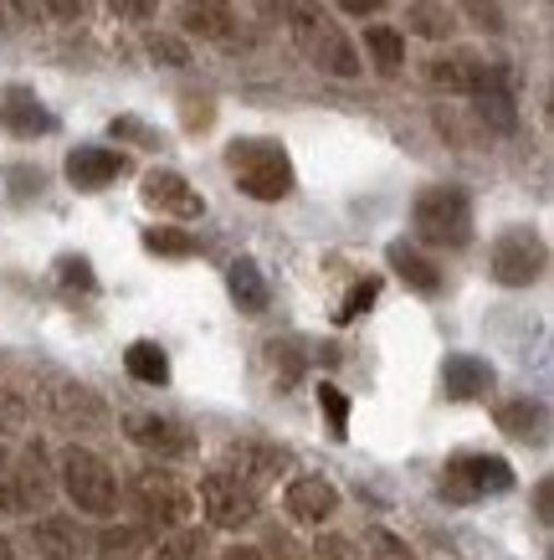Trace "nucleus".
<instances>
[{
    "label": "nucleus",
    "mask_w": 554,
    "mask_h": 560,
    "mask_svg": "<svg viewBox=\"0 0 554 560\" xmlns=\"http://www.w3.org/2000/svg\"><path fill=\"white\" fill-rule=\"evenodd\" d=\"M160 560H211V540H205V529H169V540L160 545Z\"/></svg>",
    "instance_id": "30"
},
{
    "label": "nucleus",
    "mask_w": 554,
    "mask_h": 560,
    "mask_svg": "<svg viewBox=\"0 0 554 560\" xmlns=\"http://www.w3.org/2000/svg\"><path fill=\"white\" fill-rule=\"evenodd\" d=\"M487 72L493 68H487L483 57H472V51H452V57H432V62H426V83L441 88V93H472Z\"/></svg>",
    "instance_id": "17"
},
{
    "label": "nucleus",
    "mask_w": 554,
    "mask_h": 560,
    "mask_svg": "<svg viewBox=\"0 0 554 560\" xmlns=\"http://www.w3.org/2000/svg\"><path fill=\"white\" fill-rule=\"evenodd\" d=\"M226 283H232V299L241 314H262L268 308V278H262V268H257L252 257H236L232 268H226Z\"/></svg>",
    "instance_id": "22"
},
{
    "label": "nucleus",
    "mask_w": 554,
    "mask_h": 560,
    "mask_svg": "<svg viewBox=\"0 0 554 560\" xmlns=\"http://www.w3.org/2000/svg\"><path fill=\"white\" fill-rule=\"evenodd\" d=\"M334 5L344 11V16H380L390 0H334Z\"/></svg>",
    "instance_id": "44"
},
{
    "label": "nucleus",
    "mask_w": 554,
    "mask_h": 560,
    "mask_svg": "<svg viewBox=\"0 0 554 560\" xmlns=\"http://www.w3.org/2000/svg\"><path fill=\"white\" fill-rule=\"evenodd\" d=\"M123 371L134 375V381H144V386H165L169 381V355L154 340H134L129 350H123Z\"/></svg>",
    "instance_id": "25"
},
{
    "label": "nucleus",
    "mask_w": 554,
    "mask_h": 560,
    "mask_svg": "<svg viewBox=\"0 0 554 560\" xmlns=\"http://www.w3.org/2000/svg\"><path fill=\"white\" fill-rule=\"evenodd\" d=\"M180 119H185V129H196V135H201L205 124L216 119V103L201 98V93H185V98H180Z\"/></svg>",
    "instance_id": "38"
},
{
    "label": "nucleus",
    "mask_w": 554,
    "mask_h": 560,
    "mask_svg": "<svg viewBox=\"0 0 554 560\" xmlns=\"http://www.w3.org/2000/svg\"><path fill=\"white\" fill-rule=\"evenodd\" d=\"M150 57L154 62H165V68H190V47H185L180 36H169V32L150 36Z\"/></svg>",
    "instance_id": "35"
},
{
    "label": "nucleus",
    "mask_w": 554,
    "mask_h": 560,
    "mask_svg": "<svg viewBox=\"0 0 554 560\" xmlns=\"http://www.w3.org/2000/svg\"><path fill=\"white\" fill-rule=\"evenodd\" d=\"M514 489V463L498 453H452L441 468V499L447 504H478Z\"/></svg>",
    "instance_id": "5"
},
{
    "label": "nucleus",
    "mask_w": 554,
    "mask_h": 560,
    "mask_svg": "<svg viewBox=\"0 0 554 560\" xmlns=\"http://www.w3.org/2000/svg\"><path fill=\"white\" fill-rule=\"evenodd\" d=\"M287 453L283 447H272V442H232L226 447V458H221V468L232 478H241L252 493H262L268 483H278V478L287 474Z\"/></svg>",
    "instance_id": "10"
},
{
    "label": "nucleus",
    "mask_w": 554,
    "mask_h": 560,
    "mask_svg": "<svg viewBox=\"0 0 554 560\" xmlns=\"http://www.w3.org/2000/svg\"><path fill=\"white\" fill-rule=\"evenodd\" d=\"M47 16L51 21H78L83 16V0H47Z\"/></svg>",
    "instance_id": "48"
},
{
    "label": "nucleus",
    "mask_w": 554,
    "mask_h": 560,
    "mask_svg": "<svg viewBox=\"0 0 554 560\" xmlns=\"http://www.w3.org/2000/svg\"><path fill=\"white\" fill-rule=\"evenodd\" d=\"M144 247L154 257H196L201 253V242L190 237L185 226H144Z\"/></svg>",
    "instance_id": "29"
},
{
    "label": "nucleus",
    "mask_w": 554,
    "mask_h": 560,
    "mask_svg": "<svg viewBox=\"0 0 554 560\" xmlns=\"http://www.w3.org/2000/svg\"><path fill=\"white\" fill-rule=\"evenodd\" d=\"M0 560H11V545H5V540H0Z\"/></svg>",
    "instance_id": "50"
},
{
    "label": "nucleus",
    "mask_w": 554,
    "mask_h": 560,
    "mask_svg": "<svg viewBox=\"0 0 554 560\" xmlns=\"http://www.w3.org/2000/svg\"><path fill=\"white\" fill-rule=\"evenodd\" d=\"M487 268H493V278H498L504 289H529V283H539L544 268H550V247H544V237H539L534 226H508V232H498V242H493Z\"/></svg>",
    "instance_id": "7"
},
{
    "label": "nucleus",
    "mask_w": 554,
    "mask_h": 560,
    "mask_svg": "<svg viewBox=\"0 0 554 560\" xmlns=\"http://www.w3.org/2000/svg\"><path fill=\"white\" fill-rule=\"evenodd\" d=\"M154 5H160V0H114V11L118 16H129V21H144Z\"/></svg>",
    "instance_id": "47"
},
{
    "label": "nucleus",
    "mask_w": 554,
    "mask_h": 560,
    "mask_svg": "<svg viewBox=\"0 0 554 560\" xmlns=\"http://www.w3.org/2000/svg\"><path fill=\"white\" fill-rule=\"evenodd\" d=\"M257 499L262 493H252L241 478H232L226 468H216V474H201V514L211 520L216 529H241L257 520Z\"/></svg>",
    "instance_id": "8"
},
{
    "label": "nucleus",
    "mask_w": 554,
    "mask_h": 560,
    "mask_svg": "<svg viewBox=\"0 0 554 560\" xmlns=\"http://www.w3.org/2000/svg\"><path fill=\"white\" fill-rule=\"evenodd\" d=\"M16 422H21V401L11 390H0V432H11Z\"/></svg>",
    "instance_id": "46"
},
{
    "label": "nucleus",
    "mask_w": 554,
    "mask_h": 560,
    "mask_svg": "<svg viewBox=\"0 0 554 560\" xmlns=\"http://www.w3.org/2000/svg\"><path fill=\"white\" fill-rule=\"evenodd\" d=\"M51 411H57L62 422L103 427V401H98V396H93L87 386H72V381H62V386L51 390Z\"/></svg>",
    "instance_id": "23"
},
{
    "label": "nucleus",
    "mask_w": 554,
    "mask_h": 560,
    "mask_svg": "<svg viewBox=\"0 0 554 560\" xmlns=\"http://www.w3.org/2000/svg\"><path fill=\"white\" fill-rule=\"evenodd\" d=\"M365 51H369V62L386 72V78H396V72L405 68V36L390 32V26H369V32H365Z\"/></svg>",
    "instance_id": "28"
},
{
    "label": "nucleus",
    "mask_w": 554,
    "mask_h": 560,
    "mask_svg": "<svg viewBox=\"0 0 554 560\" xmlns=\"http://www.w3.org/2000/svg\"><path fill=\"white\" fill-rule=\"evenodd\" d=\"M314 560H359L354 556V540H344V535H319V545L308 550Z\"/></svg>",
    "instance_id": "40"
},
{
    "label": "nucleus",
    "mask_w": 554,
    "mask_h": 560,
    "mask_svg": "<svg viewBox=\"0 0 554 560\" xmlns=\"http://www.w3.org/2000/svg\"><path fill=\"white\" fill-rule=\"evenodd\" d=\"M5 186H11V201H32V196H42V186H47V180H42V171H36V165H5Z\"/></svg>",
    "instance_id": "32"
},
{
    "label": "nucleus",
    "mask_w": 554,
    "mask_h": 560,
    "mask_svg": "<svg viewBox=\"0 0 554 560\" xmlns=\"http://www.w3.org/2000/svg\"><path fill=\"white\" fill-rule=\"evenodd\" d=\"M498 386V371L483 355H447L441 360V396L447 401H478Z\"/></svg>",
    "instance_id": "13"
},
{
    "label": "nucleus",
    "mask_w": 554,
    "mask_h": 560,
    "mask_svg": "<svg viewBox=\"0 0 554 560\" xmlns=\"http://www.w3.org/2000/svg\"><path fill=\"white\" fill-rule=\"evenodd\" d=\"M369 545H375V550H380L386 560H401L405 556V545L396 540V535H386V529H369Z\"/></svg>",
    "instance_id": "45"
},
{
    "label": "nucleus",
    "mask_w": 554,
    "mask_h": 560,
    "mask_svg": "<svg viewBox=\"0 0 554 560\" xmlns=\"http://www.w3.org/2000/svg\"><path fill=\"white\" fill-rule=\"evenodd\" d=\"M57 278L68 283V289H78V293H93L98 289V278H93V262L87 257H57Z\"/></svg>",
    "instance_id": "34"
},
{
    "label": "nucleus",
    "mask_w": 554,
    "mask_h": 560,
    "mask_svg": "<svg viewBox=\"0 0 554 560\" xmlns=\"http://www.w3.org/2000/svg\"><path fill=\"white\" fill-rule=\"evenodd\" d=\"M139 201L160 211V217H175V221H201L205 217V196L180 171H150L139 180Z\"/></svg>",
    "instance_id": "9"
},
{
    "label": "nucleus",
    "mask_w": 554,
    "mask_h": 560,
    "mask_svg": "<svg viewBox=\"0 0 554 560\" xmlns=\"http://www.w3.org/2000/svg\"><path fill=\"white\" fill-rule=\"evenodd\" d=\"M129 438H134L139 447L160 453V458H185V453H190L185 427L169 422V417H154V411H134V417H129Z\"/></svg>",
    "instance_id": "16"
},
{
    "label": "nucleus",
    "mask_w": 554,
    "mask_h": 560,
    "mask_svg": "<svg viewBox=\"0 0 554 560\" xmlns=\"http://www.w3.org/2000/svg\"><path fill=\"white\" fill-rule=\"evenodd\" d=\"M11 474H16V510H47L51 504V478H47L42 447H26L21 458H11Z\"/></svg>",
    "instance_id": "19"
},
{
    "label": "nucleus",
    "mask_w": 554,
    "mask_h": 560,
    "mask_svg": "<svg viewBox=\"0 0 554 560\" xmlns=\"http://www.w3.org/2000/svg\"><path fill=\"white\" fill-rule=\"evenodd\" d=\"M108 129H114V139H134L139 150H160V135H154L144 119H129V114H123V119H114Z\"/></svg>",
    "instance_id": "39"
},
{
    "label": "nucleus",
    "mask_w": 554,
    "mask_h": 560,
    "mask_svg": "<svg viewBox=\"0 0 554 560\" xmlns=\"http://www.w3.org/2000/svg\"><path fill=\"white\" fill-rule=\"evenodd\" d=\"M180 21H185V32L205 36V42H226V36H232V16H226L221 0H196V5H185Z\"/></svg>",
    "instance_id": "26"
},
{
    "label": "nucleus",
    "mask_w": 554,
    "mask_h": 560,
    "mask_svg": "<svg viewBox=\"0 0 554 560\" xmlns=\"http://www.w3.org/2000/svg\"><path fill=\"white\" fill-rule=\"evenodd\" d=\"M226 165L236 175V190L252 201H283L293 196V160L278 139H232Z\"/></svg>",
    "instance_id": "1"
},
{
    "label": "nucleus",
    "mask_w": 554,
    "mask_h": 560,
    "mask_svg": "<svg viewBox=\"0 0 554 560\" xmlns=\"http://www.w3.org/2000/svg\"><path fill=\"white\" fill-rule=\"evenodd\" d=\"M272 360H278V381H283V386H293L303 375V345L298 340H278L272 345Z\"/></svg>",
    "instance_id": "37"
},
{
    "label": "nucleus",
    "mask_w": 554,
    "mask_h": 560,
    "mask_svg": "<svg viewBox=\"0 0 554 560\" xmlns=\"http://www.w3.org/2000/svg\"><path fill=\"white\" fill-rule=\"evenodd\" d=\"M287 26H293L303 57H308L314 68L334 72V78H354V72H359V51H354V42L339 32L334 21L323 16L319 0H287Z\"/></svg>",
    "instance_id": "2"
},
{
    "label": "nucleus",
    "mask_w": 554,
    "mask_h": 560,
    "mask_svg": "<svg viewBox=\"0 0 554 560\" xmlns=\"http://www.w3.org/2000/svg\"><path fill=\"white\" fill-rule=\"evenodd\" d=\"M262 560H298V545H293V535H287V529H268Z\"/></svg>",
    "instance_id": "42"
},
{
    "label": "nucleus",
    "mask_w": 554,
    "mask_h": 560,
    "mask_svg": "<svg viewBox=\"0 0 554 560\" xmlns=\"http://www.w3.org/2000/svg\"><path fill=\"white\" fill-rule=\"evenodd\" d=\"M534 520L544 529H550V520H554V483H550V478H539V483H534Z\"/></svg>",
    "instance_id": "43"
},
{
    "label": "nucleus",
    "mask_w": 554,
    "mask_h": 560,
    "mask_svg": "<svg viewBox=\"0 0 554 560\" xmlns=\"http://www.w3.org/2000/svg\"><path fill=\"white\" fill-rule=\"evenodd\" d=\"M129 504L139 514V529H150V535H169V529L190 525V510H196L190 489L175 474H165V468H134Z\"/></svg>",
    "instance_id": "3"
},
{
    "label": "nucleus",
    "mask_w": 554,
    "mask_h": 560,
    "mask_svg": "<svg viewBox=\"0 0 554 560\" xmlns=\"http://www.w3.org/2000/svg\"><path fill=\"white\" fill-rule=\"evenodd\" d=\"M386 262L396 268V278H401L411 293H437V289H441V268H437V262H432L426 253H416L411 242H390Z\"/></svg>",
    "instance_id": "20"
},
{
    "label": "nucleus",
    "mask_w": 554,
    "mask_h": 560,
    "mask_svg": "<svg viewBox=\"0 0 554 560\" xmlns=\"http://www.w3.org/2000/svg\"><path fill=\"white\" fill-rule=\"evenodd\" d=\"M0 510L21 514L16 510V474H11V453H5V447H0Z\"/></svg>",
    "instance_id": "41"
},
{
    "label": "nucleus",
    "mask_w": 554,
    "mask_h": 560,
    "mask_svg": "<svg viewBox=\"0 0 554 560\" xmlns=\"http://www.w3.org/2000/svg\"><path fill=\"white\" fill-rule=\"evenodd\" d=\"M221 560H262V550H252V545H232V550H221Z\"/></svg>",
    "instance_id": "49"
},
{
    "label": "nucleus",
    "mask_w": 554,
    "mask_h": 560,
    "mask_svg": "<svg viewBox=\"0 0 554 560\" xmlns=\"http://www.w3.org/2000/svg\"><path fill=\"white\" fill-rule=\"evenodd\" d=\"M411 226L426 247H468L472 242V201L457 186H426L411 206Z\"/></svg>",
    "instance_id": "4"
},
{
    "label": "nucleus",
    "mask_w": 554,
    "mask_h": 560,
    "mask_svg": "<svg viewBox=\"0 0 554 560\" xmlns=\"http://www.w3.org/2000/svg\"><path fill=\"white\" fill-rule=\"evenodd\" d=\"M129 171V160L118 150H103V144H78V150L68 154V180L78 190H103L114 186L118 175Z\"/></svg>",
    "instance_id": "14"
},
{
    "label": "nucleus",
    "mask_w": 554,
    "mask_h": 560,
    "mask_svg": "<svg viewBox=\"0 0 554 560\" xmlns=\"http://www.w3.org/2000/svg\"><path fill=\"white\" fill-rule=\"evenodd\" d=\"M472 108H478V119H483L493 135H514V129H519V103H514V88H508L498 72H487L483 83L472 88Z\"/></svg>",
    "instance_id": "15"
},
{
    "label": "nucleus",
    "mask_w": 554,
    "mask_h": 560,
    "mask_svg": "<svg viewBox=\"0 0 554 560\" xmlns=\"http://www.w3.org/2000/svg\"><path fill=\"white\" fill-rule=\"evenodd\" d=\"M150 540L154 535L150 529H139V525H108L98 535V560H139Z\"/></svg>",
    "instance_id": "27"
},
{
    "label": "nucleus",
    "mask_w": 554,
    "mask_h": 560,
    "mask_svg": "<svg viewBox=\"0 0 554 560\" xmlns=\"http://www.w3.org/2000/svg\"><path fill=\"white\" fill-rule=\"evenodd\" d=\"M375 299H380V278H365V283H354V289H350V299H344V304L334 308V319H339V324L359 319V314H365V308L375 304Z\"/></svg>",
    "instance_id": "33"
},
{
    "label": "nucleus",
    "mask_w": 554,
    "mask_h": 560,
    "mask_svg": "<svg viewBox=\"0 0 554 560\" xmlns=\"http://www.w3.org/2000/svg\"><path fill=\"white\" fill-rule=\"evenodd\" d=\"M32 545L42 560H83V529L72 525V520H62V514H47L32 529Z\"/></svg>",
    "instance_id": "21"
},
{
    "label": "nucleus",
    "mask_w": 554,
    "mask_h": 560,
    "mask_svg": "<svg viewBox=\"0 0 554 560\" xmlns=\"http://www.w3.org/2000/svg\"><path fill=\"white\" fill-rule=\"evenodd\" d=\"M462 11H468V21L478 26V32H504V11H498V0H457Z\"/></svg>",
    "instance_id": "36"
},
{
    "label": "nucleus",
    "mask_w": 554,
    "mask_h": 560,
    "mask_svg": "<svg viewBox=\"0 0 554 560\" xmlns=\"http://www.w3.org/2000/svg\"><path fill=\"white\" fill-rule=\"evenodd\" d=\"M57 474H62V489H68V499L83 514H114L118 478H114V468H108L98 453H87V447H68L62 463H57Z\"/></svg>",
    "instance_id": "6"
},
{
    "label": "nucleus",
    "mask_w": 554,
    "mask_h": 560,
    "mask_svg": "<svg viewBox=\"0 0 554 560\" xmlns=\"http://www.w3.org/2000/svg\"><path fill=\"white\" fill-rule=\"evenodd\" d=\"M287 514L298 525H329L339 514V489L323 474H303L287 483Z\"/></svg>",
    "instance_id": "12"
},
{
    "label": "nucleus",
    "mask_w": 554,
    "mask_h": 560,
    "mask_svg": "<svg viewBox=\"0 0 554 560\" xmlns=\"http://www.w3.org/2000/svg\"><path fill=\"white\" fill-rule=\"evenodd\" d=\"M0 129H11L16 139H36V135H51L57 119H51L47 103L36 98L26 83H11L0 88Z\"/></svg>",
    "instance_id": "11"
},
{
    "label": "nucleus",
    "mask_w": 554,
    "mask_h": 560,
    "mask_svg": "<svg viewBox=\"0 0 554 560\" xmlns=\"http://www.w3.org/2000/svg\"><path fill=\"white\" fill-rule=\"evenodd\" d=\"M405 32L426 36V42H447L457 32V16L441 0H416V5H405Z\"/></svg>",
    "instance_id": "24"
},
{
    "label": "nucleus",
    "mask_w": 554,
    "mask_h": 560,
    "mask_svg": "<svg viewBox=\"0 0 554 560\" xmlns=\"http://www.w3.org/2000/svg\"><path fill=\"white\" fill-rule=\"evenodd\" d=\"M319 411H323V422H329V438L334 442L350 438V396H344L334 381H323L319 386Z\"/></svg>",
    "instance_id": "31"
},
{
    "label": "nucleus",
    "mask_w": 554,
    "mask_h": 560,
    "mask_svg": "<svg viewBox=\"0 0 554 560\" xmlns=\"http://www.w3.org/2000/svg\"><path fill=\"white\" fill-rule=\"evenodd\" d=\"M498 432L514 442H529V447H544L550 442V407L544 401H508V407H498Z\"/></svg>",
    "instance_id": "18"
}]
</instances>
